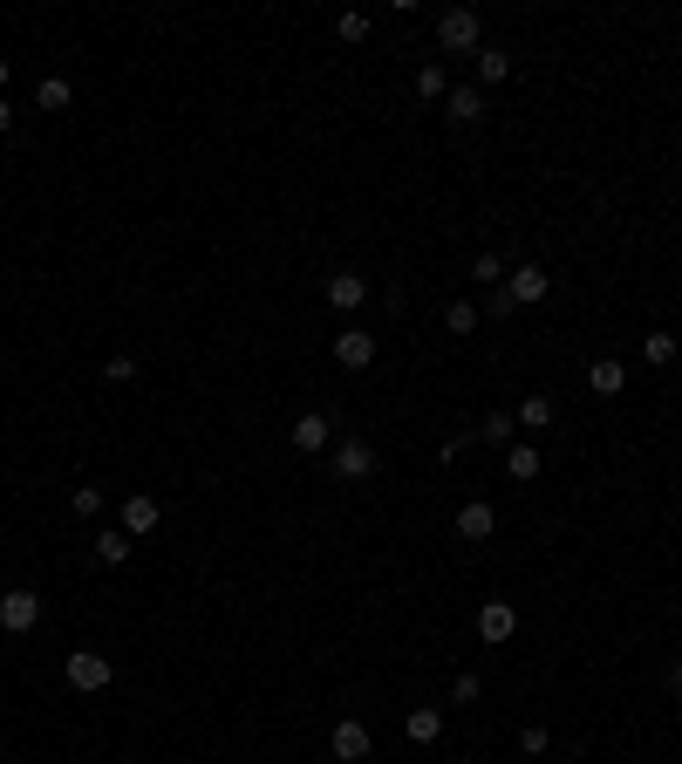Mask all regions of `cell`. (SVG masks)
I'll list each match as a JSON object with an SVG mask.
<instances>
[{
  "label": "cell",
  "instance_id": "obj_1",
  "mask_svg": "<svg viewBox=\"0 0 682 764\" xmlns=\"http://www.w3.org/2000/svg\"><path fill=\"white\" fill-rule=\"evenodd\" d=\"M437 48H444V55H478V48H485V21H478L471 7L437 14Z\"/></svg>",
  "mask_w": 682,
  "mask_h": 764
},
{
  "label": "cell",
  "instance_id": "obj_2",
  "mask_svg": "<svg viewBox=\"0 0 682 764\" xmlns=\"http://www.w3.org/2000/svg\"><path fill=\"white\" fill-rule=\"evenodd\" d=\"M328 464H335L341 485H369V478H376V444H369V437H341L335 451H328Z\"/></svg>",
  "mask_w": 682,
  "mask_h": 764
},
{
  "label": "cell",
  "instance_id": "obj_3",
  "mask_svg": "<svg viewBox=\"0 0 682 764\" xmlns=\"http://www.w3.org/2000/svg\"><path fill=\"white\" fill-rule=\"evenodd\" d=\"M62 669H69V689H82V696L110 689V676H116V662H110L103 649H76L69 662H62Z\"/></svg>",
  "mask_w": 682,
  "mask_h": 764
},
{
  "label": "cell",
  "instance_id": "obj_4",
  "mask_svg": "<svg viewBox=\"0 0 682 764\" xmlns=\"http://www.w3.org/2000/svg\"><path fill=\"white\" fill-rule=\"evenodd\" d=\"M0 628H7V635H28V628H41V594H35V587H14V594H0Z\"/></svg>",
  "mask_w": 682,
  "mask_h": 764
},
{
  "label": "cell",
  "instance_id": "obj_5",
  "mask_svg": "<svg viewBox=\"0 0 682 764\" xmlns=\"http://www.w3.org/2000/svg\"><path fill=\"white\" fill-rule=\"evenodd\" d=\"M287 437H294V451H307V458H321V451H335V423L321 417V410H301Z\"/></svg>",
  "mask_w": 682,
  "mask_h": 764
},
{
  "label": "cell",
  "instance_id": "obj_6",
  "mask_svg": "<svg viewBox=\"0 0 682 764\" xmlns=\"http://www.w3.org/2000/svg\"><path fill=\"white\" fill-rule=\"evenodd\" d=\"M505 294H512V307H539L553 294V273L546 267H512L505 273Z\"/></svg>",
  "mask_w": 682,
  "mask_h": 764
},
{
  "label": "cell",
  "instance_id": "obj_7",
  "mask_svg": "<svg viewBox=\"0 0 682 764\" xmlns=\"http://www.w3.org/2000/svg\"><path fill=\"white\" fill-rule=\"evenodd\" d=\"M328 751H335L341 764H362L369 751H376V737H369V724H355V717H341L335 737H328Z\"/></svg>",
  "mask_w": 682,
  "mask_h": 764
},
{
  "label": "cell",
  "instance_id": "obj_8",
  "mask_svg": "<svg viewBox=\"0 0 682 764\" xmlns=\"http://www.w3.org/2000/svg\"><path fill=\"white\" fill-rule=\"evenodd\" d=\"M492 533H498V512L485 505V498H471V505H457V539H464V546H485Z\"/></svg>",
  "mask_w": 682,
  "mask_h": 764
},
{
  "label": "cell",
  "instance_id": "obj_9",
  "mask_svg": "<svg viewBox=\"0 0 682 764\" xmlns=\"http://www.w3.org/2000/svg\"><path fill=\"white\" fill-rule=\"evenodd\" d=\"M335 362L362 376V369L376 362V335H369V328H341V335H335Z\"/></svg>",
  "mask_w": 682,
  "mask_h": 764
},
{
  "label": "cell",
  "instance_id": "obj_10",
  "mask_svg": "<svg viewBox=\"0 0 682 764\" xmlns=\"http://www.w3.org/2000/svg\"><path fill=\"white\" fill-rule=\"evenodd\" d=\"M157 519H164V505H157L151 492H123V533H130V539L157 533Z\"/></svg>",
  "mask_w": 682,
  "mask_h": 764
},
{
  "label": "cell",
  "instance_id": "obj_11",
  "mask_svg": "<svg viewBox=\"0 0 682 764\" xmlns=\"http://www.w3.org/2000/svg\"><path fill=\"white\" fill-rule=\"evenodd\" d=\"M478 635H485V642H512V635H519V608H512V601H485V608H478Z\"/></svg>",
  "mask_w": 682,
  "mask_h": 764
},
{
  "label": "cell",
  "instance_id": "obj_12",
  "mask_svg": "<svg viewBox=\"0 0 682 764\" xmlns=\"http://www.w3.org/2000/svg\"><path fill=\"white\" fill-rule=\"evenodd\" d=\"M321 294H328V307H335V314H355V307L369 301V280H362V273H328V287H321Z\"/></svg>",
  "mask_w": 682,
  "mask_h": 764
},
{
  "label": "cell",
  "instance_id": "obj_13",
  "mask_svg": "<svg viewBox=\"0 0 682 764\" xmlns=\"http://www.w3.org/2000/svg\"><path fill=\"white\" fill-rule=\"evenodd\" d=\"M444 110H451V123H478L485 116V89L478 82H457L451 96H444Z\"/></svg>",
  "mask_w": 682,
  "mask_h": 764
},
{
  "label": "cell",
  "instance_id": "obj_14",
  "mask_svg": "<svg viewBox=\"0 0 682 764\" xmlns=\"http://www.w3.org/2000/svg\"><path fill=\"white\" fill-rule=\"evenodd\" d=\"M587 389H594V396H621V389H628V369H621L614 355H601V362L587 369Z\"/></svg>",
  "mask_w": 682,
  "mask_h": 764
},
{
  "label": "cell",
  "instance_id": "obj_15",
  "mask_svg": "<svg viewBox=\"0 0 682 764\" xmlns=\"http://www.w3.org/2000/svg\"><path fill=\"white\" fill-rule=\"evenodd\" d=\"M89 546H96V560H103V567H123V560H130V533H123V526H103Z\"/></svg>",
  "mask_w": 682,
  "mask_h": 764
},
{
  "label": "cell",
  "instance_id": "obj_16",
  "mask_svg": "<svg viewBox=\"0 0 682 764\" xmlns=\"http://www.w3.org/2000/svg\"><path fill=\"white\" fill-rule=\"evenodd\" d=\"M403 730H410V744H437V737H444V710H430V703H423V710H410V717H403Z\"/></svg>",
  "mask_w": 682,
  "mask_h": 764
},
{
  "label": "cell",
  "instance_id": "obj_17",
  "mask_svg": "<svg viewBox=\"0 0 682 764\" xmlns=\"http://www.w3.org/2000/svg\"><path fill=\"white\" fill-rule=\"evenodd\" d=\"M505 478H512V485H532V478H539V451H532V444H512V451H505Z\"/></svg>",
  "mask_w": 682,
  "mask_h": 764
},
{
  "label": "cell",
  "instance_id": "obj_18",
  "mask_svg": "<svg viewBox=\"0 0 682 764\" xmlns=\"http://www.w3.org/2000/svg\"><path fill=\"white\" fill-rule=\"evenodd\" d=\"M512 76V55L505 48H478V89H492V82Z\"/></svg>",
  "mask_w": 682,
  "mask_h": 764
},
{
  "label": "cell",
  "instance_id": "obj_19",
  "mask_svg": "<svg viewBox=\"0 0 682 764\" xmlns=\"http://www.w3.org/2000/svg\"><path fill=\"white\" fill-rule=\"evenodd\" d=\"M478 437H485V444H498V451H512V444H519V417H505V410H492Z\"/></svg>",
  "mask_w": 682,
  "mask_h": 764
},
{
  "label": "cell",
  "instance_id": "obj_20",
  "mask_svg": "<svg viewBox=\"0 0 682 764\" xmlns=\"http://www.w3.org/2000/svg\"><path fill=\"white\" fill-rule=\"evenodd\" d=\"M417 96H423V103H444V96H451V76H444L437 62H423V69H417Z\"/></svg>",
  "mask_w": 682,
  "mask_h": 764
},
{
  "label": "cell",
  "instance_id": "obj_21",
  "mask_svg": "<svg viewBox=\"0 0 682 764\" xmlns=\"http://www.w3.org/2000/svg\"><path fill=\"white\" fill-rule=\"evenodd\" d=\"M471 280H478V287H505V260H498V253H478V260H471Z\"/></svg>",
  "mask_w": 682,
  "mask_h": 764
},
{
  "label": "cell",
  "instance_id": "obj_22",
  "mask_svg": "<svg viewBox=\"0 0 682 764\" xmlns=\"http://www.w3.org/2000/svg\"><path fill=\"white\" fill-rule=\"evenodd\" d=\"M519 423H526V430H546V423H553V396H526V403H519Z\"/></svg>",
  "mask_w": 682,
  "mask_h": 764
},
{
  "label": "cell",
  "instance_id": "obj_23",
  "mask_svg": "<svg viewBox=\"0 0 682 764\" xmlns=\"http://www.w3.org/2000/svg\"><path fill=\"white\" fill-rule=\"evenodd\" d=\"M642 355L655 362V369H662V362H676V335H669V328H655V335L642 342Z\"/></svg>",
  "mask_w": 682,
  "mask_h": 764
},
{
  "label": "cell",
  "instance_id": "obj_24",
  "mask_svg": "<svg viewBox=\"0 0 682 764\" xmlns=\"http://www.w3.org/2000/svg\"><path fill=\"white\" fill-rule=\"evenodd\" d=\"M335 35H341V41H369V14H362V7L335 14Z\"/></svg>",
  "mask_w": 682,
  "mask_h": 764
},
{
  "label": "cell",
  "instance_id": "obj_25",
  "mask_svg": "<svg viewBox=\"0 0 682 764\" xmlns=\"http://www.w3.org/2000/svg\"><path fill=\"white\" fill-rule=\"evenodd\" d=\"M444 328H451V335H471V328H478V307H471V301H451V307H444Z\"/></svg>",
  "mask_w": 682,
  "mask_h": 764
},
{
  "label": "cell",
  "instance_id": "obj_26",
  "mask_svg": "<svg viewBox=\"0 0 682 764\" xmlns=\"http://www.w3.org/2000/svg\"><path fill=\"white\" fill-rule=\"evenodd\" d=\"M35 103H41V110H69V82H62V76H48V82L35 89Z\"/></svg>",
  "mask_w": 682,
  "mask_h": 764
},
{
  "label": "cell",
  "instance_id": "obj_27",
  "mask_svg": "<svg viewBox=\"0 0 682 764\" xmlns=\"http://www.w3.org/2000/svg\"><path fill=\"white\" fill-rule=\"evenodd\" d=\"M69 505H76L82 519H96V512H103V485H82V492H69Z\"/></svg>",
  "mask_w": 682,
  "mask_h": 764
},
{
  "label": "cell",
  "instance_id": "obj_28",
  "mask_svg": "<svg viewBox=\"0 0 682 764\" xmlns=\"http://www.w3.org/2000/svg\"><path fill=\"white\" fill-rule=\"evenodd\" d=\"M478 696H485V683H478V676L464 669V676H457V683H451V703H478Z\"/></svg>",
  "mask_w": 682,
  "mask_h": 764
},
{
  "label": "cell",
  "instance_id": "obj_29",
  "mask_svg": "<svg viewBox=\"0 0 682 764\" xmlns=\"http://www.w3.org/2000/svg\"><path fill=\"white\" fill-rule=\"evenodd\" d=\"M103 382H137V362H130V355H110V362H103Z\"/></svg>",
  "mask_w": 682,
  "mask_h": 764
},
{
  "label": "cell",
  "instance_id": "obj_30",
  "mask_svg": "<svg viewBox=\"0 0 682 764\" xmlns=\"http://www.w3.org/2000/svg\"><path fill=\"white\" fill-rule=\"evenodd\" d=\"M519 751H526V758H539V751H546V724H526V730H519Z\"/></svg>",
  "mask_w": 682,
  "mask_h": 764
},
{
  "label": "cell",
  "instance_id": "obj_31",
  "mask_svg": "<svg viewBox=\"0 0 682 764\" xmlns=\"http://www.w3.org/2000/svg\"><path fill=\"white\" fill-rule=\"evenodd\" d=\"M485 314H492V321H505V314H512V294H505V287H492V294H485Z\"/></svg>",
  "mask_w": 682,
  "mask_h": 764
},
{
  "label": "cell",
  "instance_id": "obj_32",
  "mask_svg": "<svg viewBox=\"0 0 682 764\" xmlns=\"http://www.w3.org/2000/svg\"><path fill=\"white\" fill-rule=\"evenodd\" d=\"M662 683H669V696L682 703V662H669V676H662Z\"/></svg>",
  "mask_w": 682,
  "mask_h": 764
},
{
  "label": "cell",
  "instance_id": "obj_33",
  "mask_svg": "<svg viewBox=\"0 0 682 764\" xmlns=\"http://www.w3.org/2000/svg\"><path fill=\"white\" fill-rule=\"evenodd\" d=\"M7 130H14V103L0 96V137H7Z\"/></svg>",
  "mask_w": 682,
  "mask_h": 764
},
{
  "label": "cell",
  "instance_id": "obj_34",
  "mask_svg": "<svg viewBox=\"0 0 682 764\" xmlns=\"http://www.w3.org/2000/svg\"><path fill=\"white\" fill-rule=\"evenodd\" d=\"M7 82H14V62H7V55H0V89H7Z\"/></svg>",
  "mask_w": 682,
  "mask_h": 764
}]
</instances>
